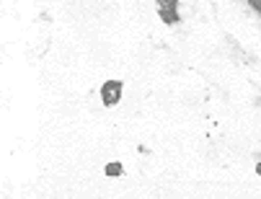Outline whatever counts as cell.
<instances>
[{
	"label": "cell",
	"mask_w": 261,
	"mask_h": 199,
	"mask_svg": "<svg viewBox=\"0 0 261 199\" xmlns=\"http://www.w3.org/2000/svg\"><path fill=\"white\" fill-rule=\"evenodd\" d=\"M122 93H124V83L122 81H103L101 83V104L106 109H114L117 104H122Z\"/></svg>",
	"instance_id": "obj_1"
},
{
	"label": "cell",
	"mask_w": 261,
	"mask_h": 199,
	"mask_svg": "<svg viewBox=\"0 0 261 199\" xmlns=\"http://www.w3.org/2000/svg\"><path fill=\"white\" fill-rule=\"evenodd\" d=\"M158 3V16L166 26H176L181 21V13H178V0H155Z\"/></svg>",
	"instance_id": "obj_2"
},
{
	"label": "cell",
	"mask_w": 261,
	"mask_h": 199,
	"mask_svg": "<svg viewBox=\"0 0 261 199\" xmlns=\"http://www.w3.org/2000/svg\"><path fill=\"white\" fill-rule=\"evenodd\" d=\"M103 173H106L109 179H117V176H122V173H124V166H122L119 161H111V163H106V166H103Z\"/></svg>",
	"instance_id": "obj_3"
},
{
	"label": "cell",
	"mask_w": 261,
	"mask_h": 199,
	"mask_svg": "<svg viewBox=\"0 0 261 199\" xmlns=\"http://www.w3.org/2000/svg\"><path fill=\"white\" fill-rule=\"evenodd\" d=\"M246 3H248V6H251V8L256 11V16L261 18V0H246Z\"/></svg>",
	"instance_id": "obj_4"
},
{
	"label": "cell",
	"mask_w": 261,
	"mask_h": 199,
	"mask_svg": "<svg viewBox=\"0 0 261 199\" xmlns=\"http://www.w3.org/2000/svg\"><path fill=\"white\" fill-rule=\"evenodd\" d=\"M256 173H258V179H261V163H256Z\"/></svg>",
	"instance_id": "obj_5"
}]
</instances>
